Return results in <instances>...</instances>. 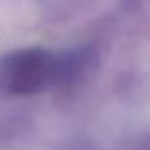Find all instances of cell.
Segmentation results:
<instances>
[{
  "label": "cell",
  "mask_w": 150,
  "mask_h": 150,
  "mask_svg": "<svg viewBox=\"0 0 150 150\" xmlns=\"http://www.w3.org/2000/svg\"><path fill=\"white\" fill-rule=\"evenodd\" d=\"M63 76V61L42 48L15 50L0 59V89L10 95H33Z\"/></svg>",
  "instance_id": "cell-1"
}]
</instances>
